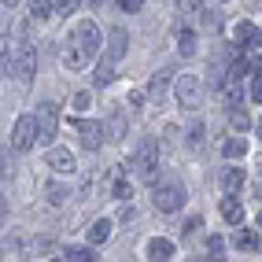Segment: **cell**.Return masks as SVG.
I'll return each mask as SVG.
<instances>
[{
	"label": "cell",
	"instance_id": "6da1fadb",
	"mask_svg": "<svg viewBox=\"0 0 262 262\" xmlns=\"http://www.w3.org/2000/svg\"><path fill=\"white\" fill-rule=\"evenodd\" d=\"M11 71H15V78H19L23 85L33 81V74H37V48H33L30 41H19L11 48Z\"/></svg>",
	"mask_w": 262,
	"mask_h": 262
},
{
	"label": "cell",
	"instance_id": "7a4b0ae2",
	"mask_svg": "<svg viewBox=\"0 0 262 262\" xmlns=\"http://www.w3.org/2000/svg\"><path fill=\"white\" fill-rule=\"evenodd\" d=\"M71 48H78V52H81V59L89 63L96 52H100V30H96V23L81 19V23L74 26V33H71Z\"/></svg>",
	"mask_w": 262,
	"mask_h": 262
},
{
	"label": "cell",
	"instance_id": "3957f363",
	"mask_svg": "<svg viewBox=\"0 0 262 262\" xmlns=\"http://www.w3.org/2000/svg\"><path fill=\"white\" fill-rule=\"evenodd\" d=\"M133 166H137V178L141 181H155V173H159V144H155L151 137H144V141L137 144Z\"/></svg>",
	"mask_w": 262,
	"mask_h": 262
},
{
	"label": "cell",
	"instance_id": "277c9868",
	"mask_svg": "<svg viewBox=\"0 0 262 262\" xmlns=\"http://www.w3.org/2000/svg\"><path fill=\"white\" fill-rule=\"evenodd\" d=\"M155 207H159L163 214L181 211V207H185V188H181L178 181H163V185H155Z\"/></svg>",
	"mask_w": 262,
	"mask_h": 262
},
{
	"label": "cell",
	"instance_id": "5b68a950",
	"mask_svg": "<svg viewBox=\"0 0 262 262\" xmlns=\"http://www.w3.org/2000/svg\"><path fill=\"white\" fill-rule=\"evenodd\" d=\"M33 141H37V115H23L11 129V144H15V151H26V148H33Z\"/></svg>",
	"mask_w": 262,
	"mask_h": 262
},
{
	"label": "cell",
	"instance_id": "8992f818",
	"mask_svg": "<svg viewBox=\"0 0 262 262\" xmlns=\"http://www.w3.org/2000/svg\"><path fill=\"white\" fill-rule=\"evenodd\" d=\"M200 100H203L200 78H196V74H181V78H178V103H181L185 111H192V107H200Z\"/></svg>",
	"mask_w": 262,
	"mask_h": 262
},
{
	"label": "cell",
	"instance_id": "52a82bcc",
	"mask_svg": "<svg viewBox=\"0 0 262 262\" xmlns=\"http://www.w3.org/2000/svg\"><path fill=\"white\" fill-rule=\"evenodd\" d=\"M244 71H248L244 63H233V71L222 78V89H218V93H222V100L229 103V107H236V103H240V96H244V89H240V78H244Z\"/></svg>",
	"mask_w": 262,
	"mask_h": 262
},
{
	"label": "cell",
	"instance_id": "ba28073f",
	"mask_svg": "<svg viewBox=\"0 0 262 262\" xmlns=\"http://www.w3.org/2000/svg\"><path fill=\"white\" fill-rule=\"evenodd\" d=\"M59 129V107L56 103H41V111H37V141H52Z\"/></svg>",
	"mask_w": 262,
	"mask_h": 262
},
{
	"label": "cell",
	"instance_id": "9c48e42d",
	"mask_svg": "<svg viewBox=\"0 0 262 262\" xmlns=\"http://www.w3.org/2000/svg\"><path fill=\"white\" fill-rule=\"evenodd\" d=\"M74 133L81 137V148H89V151H96L100 144H103V137H107V133H103V122H74Z\"/></svg>",
	"mask_w": 262,
	"mask_h": 262
},
{
	"label": "cell",
	"instance_id": "30bf717a",
	"mask_svg": "<svg viewBox=\"0 0 262 262\" xmlns=\"http://www.w3.org/2000/svg\"><path fill=\"white\" fill-rule=\"evenodd\" d=\"M126 48H129V33L122 30V26H115V30L107 33V59L118 63L122 56H126Z\"/></svg>",
	"mask_w": 262,
	"mask_h": 262
},
{
	"label": "cell",
	"instance_id": "8fae6325",
	"mask_svg": "<svg viewBox=\"0 0 262 262\" xmlns=\"http://www.w3.org/2000/svg\"><path fill=\"white\" fill-rule=\"evenodd\" d=\"M248 181V173H244L240 166H225L222 170V178H218V185H222V196H229V192H240V185Z\"/></svg>",
	"mask_w": 262,
	"mask_h": 262
},
{
	"label": "cell",
	"instance_id": "7c38bea8",
	"mask_svg": "<svg viewBox=\"0 0 262 262\" xmlns=\"http://www.w3.org/2000/svg\"><path fill=\"white\" fill-rule=\"evenodd\" d=\"M236 45L240 48H258L262 45V30L255 23H236Z\"/></svg>",
	"mask_w": 262,
	"mask_h": 262
},
{
	"label": "cell",
	"instance_id": "4fadbf2b",
	"mask_svg": "<svg viewBox=\"0 0 262 262\" xmlns=\"http://www.w3.org/2000/svg\"><path fill=\"white\" fill-rule=\"evenodd\" d=\"M222 218L229 222V225H240V218H244V207H240V200H236V192H229V196H222Z\"/></svg>",
	"mask_w": 262,
	"mask_h": 262
},
{
	"label": "cell",
	"instance_id": "5bb4252c",
	"mask_svg": "<svg viewBox=\"0 0 262 262\" xmlns=\"http://www.w3.org/2000/svg\"><path fill=\"white\" fill-rule=\"evenodd\" d=\"M48 166L56 170V173H71L74 170V155L67 151V148H52L48 151Z\"/></svg>",
	"mask_w": 262,
	"mask_h": 262
},
{
	"label": "cell",
	"instance_id": "9a60e30c",
	"mask_svg": "<svg viewBox=\"0 0 262 262\" xmlns=\"http://www.w3.org/2000/svg\"><path fill=\"white\" fill-rule=\"evenodd\" d=\"M148 258H155V262H166V258H173V240L155 236V240L148 244Z\"/></svg>",
	"mask_w": 262,
	"mask_h": 262
},
{
	"label": "cell",
	"instance_id": "2e32d148",
	"mask_svg": "<svg viewBox=\"0 0 262 262\" xmlns=\"http://www.w3.org/2000/svg\"><path fill=\"white\" fill-rule=\"evenodd\" d=\"M111 218H96L93 225H89V244H107V236H111Z\"/></svg>",
	"mask_w": 262,
	"mask_h": 262
},
{
	"label": "cell",
	"instance_id": "e0dca14e",
	"mask_svg": "<svg viewBox=\"0 0 262 262\" xmlns=\"http://www.w3.org/2000/svg\"><path fill=\"white\" fill-rule=\"evenodd\" d=\"M111 192H115V200H126V196H129V181H126V166H115V170H111Z\"/></svg>",
	"mask_w": 262,
	"mask_h": 262
},
{
	"label": "cell",
	"instance_id": "ac0fdd59",
	"mask_svg": "<svg viewBox=\"0 0 262 262\" xmlns=\"http://www.w3.org/2000/svg\"><path fill=\"white\" fill-rule=\"evenodd\" d=\"M196 52V33H192L188 26L178 30V56H192Z\"/></svg>",
	"mask_w": 262,
	"mask_h": 262
},
{
	"label": "cell",
	"instance_id": "d6986e66",
	"mask_svg": "<svg viewBox=\"0 0 262 262\" xmlns=\"http://www.w3.org/2000/svg\"><path fill=\"white\" fill-rule=\"evenodd\" d=\"M107 137H115V141H122V137H126V111L122 107H115V115H111V126L103 129Z\"/></svg>",
	"mask_w": 262,
	"mask_h": 262
},
{
	"label": "cell",
	"instance_id": "ffe728a7",
	"mask_svg": "<svg viewBox=\"0 0 262 262\" xmlns=\"http://www.w3.org/2000/svg\"><path fill=\"white\" fill-rule=\"evenodd\" d=\"M236 248H240V251H262V240H258V233L240 229V233H236Z\"/></svg>",
	"mask_w": 262,
	"mask_h": 262
},
{
	"label": "cell",
	"instance_id": "44dd1931",
	"mask_svg": "<svg viewBox=\"0 0 262 262\" xmlns=\"http://www.w3.org/2000/svg\"><path fill=\"white\" fill-rule=\"evenodd\" d=\"M8 71H11V41L0 33V78H4Z\"/></svg>",
	"mask_w": 262,
	"mask_h": 262
},
{
	"label": "cell",
	"instance_id": "7402d4cb",
	"mask_svg": "<svg viewBox=\"0 0 262 262\" xmlns=\"http://www.w3.org/2000/svg\"><path fill=\"white\" fill-rule=\"evenodd\" d=\"M244 151H248V141H244V137H233V141L222 144V155H229V159H236V155H244Z\"/></svg>",
	"mask_w": 262,
	"mask_h": 262
},
{
	"label": "cell",
	"instance_id": "603a6c76",
	"mask_svg": "<svg viewBox=\"0 0 262 262\" xmlns=\"http://www.w3.org/2000/svg\"><path fill=\"white\" fill-rule=\"evenodd\" d=\"M52 11H56L52 0H30V19H48Z\"/></svg>",
	"mask_w": 262,
	"mask_h": 262
},
{
	"label": "cell",
	"instance_id": "cb8c5ba5",
	"mask_svg": "<svg viewBox=\"0 0 262 262\" xmlns=\"http://www.w3.org/2000/svg\"><path fill=\"white\" fill-rule=\"evenodd\" d=\"M63 258H67V262H93L96 255H93V248H67Z\"/></svg>",
	"mask_w": 262,
	"mask_h": 262
},
{
	"label": "cell",
	"instance_id": "d4e9b609",
	"mask_svg": "<svg viewBox=\"0 0 262 262\" xmlns=\"http://www.w3.org/2000/svg\"><path fill=\"white\" fill-rule=\"evenodd\" d=\"M93 81H96V85H111V81H115V63H111V59H107V63H100Z\"/></svg>",
	"mask_w": 262,
	"mask_h": 262
},
{
	"label": "cell",
	"instance_id": "484cf974",
	"mask_svg": "<svg viewBox=\"0 0 262 262\" xmlns=\"http://www.w3.org/2000/svg\"><path fill=\"white\" fill-rule=\"evenodd\" d=\"M67 196H71V192L59 188V185H52V188H48V203H56V207H63V203H67Z\"/></svg>",
	"mask_w": 262,
	"mask_h": 262
},
{
	"label": "cell",
	"instance_id": "4316f807",
	"mask_svg": "<svg viewBox=\"0 0 262 262\" xmlns=\"http://www.w3.org/2000/svg\"><path fill=\"white\" fill-rule=\"evenodd\" d=\"M229 122H233V129H248V126H251V118H248V111H240V107H236V111L229 115Z\"/></svg>",
	"mask_w": 262,
	"mask_h": 262
},
{
	"label": "cell",
	"instance_id": "83f0119b",
	"mask_svg": "<svg viewBox=\"0 0 262 262\" xmlns=\"http://www.w3.org/2000/svg\"><path fill=\"white\" fill-rule=\"evenodd\" d=\"M78 4H81V0H56V4H52V8H56L59 15H71V11H74Z\"/></svg>",
	"mask_w": 262,
	"mask_h": 262
},
{
	"label": "cell",
	"instance_id": "f1b7e54d",
	"mask_svg": "<svg viewBox=\"0 0 262 262\" xmlns=\"http://www.w3.org/2000/svg\"><path fill=\"white\" fill-rule=\"evenodd\" d=\"M200 225H203V222H200L196 214H192L188 222H181V233H185V236H192V233H196V229H200Z\"/></svg>",
	"mask_w": 262,
	"mask_h": 262
},
{
	"label": "cell",
	"instance_id": "f546056e",
	"mask_svg": "<svg viewBox=\"0 0 262 262\" xmlns=\"http://www.w3.org/2000/svg\"><path fill=\"white\" fill-rule=\"evenodd\" d=\"M251 100H255V103H262V74H255V78H251Z\"/></svg>",
	"mask_w": 262,
	"mask_h": 262
},
{
	"label": "cell",
	"instance_id": "4dcf8cb0",
	"mask_svg": "<svg viewBox=\"0 0 262 262\" xmlns=\"http://www.w3.org/2000/svg\"><path fill=\"white\" fill-rule=\"evenodd\" d=\"M244 67H248L251 74H262V56H248V59H244Z\"/></svg>",
	"mask_w": 262,
	"mask_h": 262
},
{
	"label": "cell",
	"instance_id": "1f68e13d",
	"mask_svg": "<svg viewBox=\"0 0 262 262\" xmlns=\"http://www.w3.org/2000/svg\"><path fill=\"white\" fill-rule=\"evenodd\" d=\"M89 93H74V111H85V107H89Z\"/></svg>",
	"mask_w": 262,
	"mask_h": 262
},
{
	"label": "cell",
	"instance_id": "d6a6232c",
	"mask_svg": "<svg viewBox=\"0 0 262 262\" xmlns=\"http://www.w3.org/2000/svg\"><path fill=\"white\" fill-rule=\"evenodd\" d=\"M118 8H122V11H141L144 0H118Z\"/></svg>",
	"mask_w": 262,
	"mask_h": 262
},
{
	"label": "cell",
	"instance_id": "836d02e7",
	"mask_svg": "<svg viewBox=\"0 0 262 262\" xmlns=\"http://www.w3.org/2000/svg\"><path fill=\"white\" fill-rule=\"evenodd\" d=\"M207 248L218 255V251H225V240H222V236H211V240H207Z\"/></svg>",
	"mask_w": 262,
	"mask_h": 262
},
{
	"label": "cell",
	"instance_id": "e575fe53",
	"mask_svg": "<svg viewBox=\"0 0 262 262\" xmlns=\"http://www.w3.org/2000/svg\"><path fill=\"white\" fill-rule=\"evenodd\" d=\"M200 141H203V126H196V129L188 133V144H200Z\"/></svg>",
	"mask_w": 262,
	"mask_h": 262
},
{
	"label": "cell",
	"instance_id": "d590c367",
	"mask_svg": "<svg viewBox=\"0 0 262 262\" xmlns=\"http://www.w3.org/2000/svg\"><path fill=\"white\" fill-rule=\"evenodd\" d=\"M8 178V163H4V155H0V181Z\"/></svg>",
	"mask_w": 262,
	"mask_h": 262
},
{
	"label": "cell",
	"instance_id": "8d00e7d4",
	"mask_svg": "<svg viewBox=\"0 0 262 262\" xmlns=\"http://www.w3.org/2000/svg\"><path fill=\"white\" fill-rule=\"evenodd\" d=\"M4 214H8V203H4V196H0V225H4Z\"/></svg>",
	"mask_w": 262,
	"mask_h": 262
},
{
	"label": "cell",
	"instance_id": "74e56055",
	"mask_svg": "<svg viewBox=\"0 0 262 262\" xmlns=\"http://www.w3.org/2000/svg\"><path fill=\"white\" fill-rule=\"evenodd\" d=\"M4 4H8V8H15V4H19V0H4Z\"/></svg>",
	"mask_w": 262,
	"mask_h": 262
},
{
	"label": "cell",
	"instance_id": "f35d334b",
	"mask_svg": "<svg viewBox=\"0 0 262 262\" xmlns=\"http://www.w3.org/2000/svg\"><path fill=\"white\" fill-rule=\"evenodd\" d=\"M258 137H262V118H258Z\"/></svg>",
	"mask_w": 262,
	"mask_h": 262
},
{
	"label": "cell",
	"instance_id": "ab89813d",
	"mask_svg": "<svg viewBox=\"0 0 262 262\" xmlns=\"http://www.w3.org/2000/svg\"><path fill=\"white\" fill-rule=\"evenodd\" d=\"M258 229H262V214H258Z\"/></svg>",
	"mask_w": 262,
	"mask_h": 262
}]
</instances>
